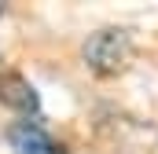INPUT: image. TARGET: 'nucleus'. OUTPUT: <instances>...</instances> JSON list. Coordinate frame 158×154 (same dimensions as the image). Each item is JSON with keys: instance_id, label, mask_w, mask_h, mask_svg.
<instances>
[{"instance_id": "nucleus-1", "label": "nucleus", "mask_w": 158, "mask_h": 154, "mask_svg": "<svg viewBox=\"0 0 158 154\" xmlns=\"http://www.w3.org/2000/svg\"><path fill=\"white\" fill-rule=\"evenodd\" d=\"M129 59H132V40L125 30H99L85 44V63L103 77L121 74L129 66Z\"/></svg>"}, {"instance_id": "nucleus-2", "label": "nucleus", "mask_w": 158, "mask_h": 154, "mask_svg": "<svg viewBox=\"0 0 158 154\" xmlns=\"http://www.w3.org/2000/svg\"><path fill=\"white\" fill-rule=\"evenodd\" d=\"M11 143L19 154H63V147L52 143V136L40 128L37 121H22L11 128Z\"/></svg>"}, {"instance_id": "nucleus-3", "label": "nucleus", "mask_w": 158, "mask_h": 154, "mask_svg": "<svg viewBox=\"0 0 158 154\" xmlns=\"http://www.w3.org/2000/svg\"><path fill=\"white\" fill-rule=\"evenodd\" d=\"M0 99L7 107H15L19 114H37V92L26 77L19 74H4L0 77Z\"/></svg>"}]
</instances>
